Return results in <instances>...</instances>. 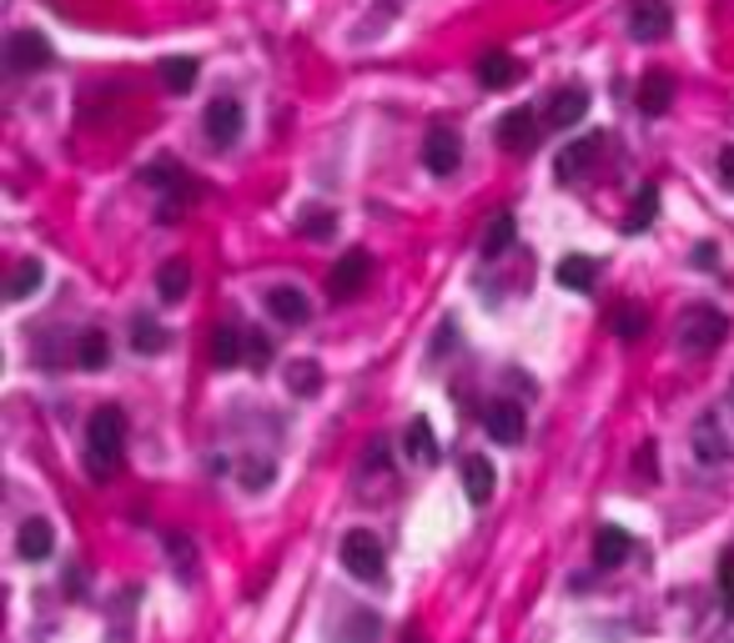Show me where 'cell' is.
<instances>
[{
	"instance_id": "1",
	"label": "cell",
	"mask_w": 734,
	"mask_h": 643,
	"mask_svg": "<svg viewBox=\"0 0 734 643\" xmlns=\"http://www.w3.org/2000/svg\"><path fill=\"white\" fill-rule=\"evenodd\" d=\"M121 447H126V417L121 407H96L86 423V468L96 483H106L121 468Z\"/></svg>"
},
{
	"instance_id": "2",
	"label": "cell",
	"mask_w": 734,
	"mask_h": 643,
	"mask_svg": "<svg viewBox=\"0 0 734 643\" xmlns=\"http://www.w3.org/2000/svg\"><path fill=\"white\" fill-rule=\"evenodd\" d=\"M690 443H694V458L700 463H730L734 458V393L724 397V403H714L710 413L694 423Z\"/></svg>"
},
{
	"instance_id": "3",
	"label": "cell",
	"mask_w": 734,
	"mask_h": 643,
	"mask_svg": "<svg viewBox=\"0 0 734 643\" xmlns=\"http://www.w3.org/2000/svg\"><path fill=\"white\" fill-rule=\"evenodd\" d=\"M724 332H730V322H724V312H714V307H684L680 322H674V342H680V352H690V357H710V352L724 342Z\"/></svg>"
},
{
	"instance_id": "4",
	"label": "cell",
	"mask_w": 734,
	"mask_h": 643,
	"mask_svg": "<svg viewBox=\"0 0 734 643\" xmlns=\"http://www.w3.org/2000/svg\"><path fill=\"white\" fill-rule=\"evenodd\" d=\"M342 568H348L352 578H362V583H383L387 563H383V543H378L373 533H348L342 538Z\"/></svg>"
},
{
	"instance_id": "5",
	"label": "cell",
	"mask_w": 734,
	"mask_h": 643,
	"mask_svg": "<svg viewBox=\"0 0 734 643\" xmlns=\"http://www.w3.org/2000/svg\"><path fill=\"white\" fill-rule=\"evenodd\" d=\"M674 31V11H669V0H634L629 6V35L644 45L664 41V35Z\"/></svg>"
},
{
	"instance_id": "6",
	"label": "cell",
	"mask_w": 734,
	"mask_h": 643,
	"mask_svg": "<svg viewBox=\"0 0 734 643\" xmlns=\"http://www.w3.org/2000/svg\"><path fill=\"white\" fill-rule=\"evenodd\" d=\"M6 61H11V71H21V76L45 71L51 66V41H45L41 31H15L11 41H6Z\"/></svg>"
},
{
	"instance_id": "7",
	"label": "cell",
	"mask_w": 734,
	"mask_h": 643,
	"mask_svg": "<svg viewBox=\"0 0 734 643\" xmlns=\"http://www.w3.org/2000/svg\"><path fill=\"white\" fill-rule=\"evenodd\" d=\"M458 162H463L458 132H453V126H433V132H427V142H423V166L433 176H453V172H458Z\"/></svg>"
},
{
	"instance_id": "8",
	"label": "cell",
	"mask_w": 734,
	"mask_h": 643,
	"mask_svg": "<svg viewBox=\"0 0 734 643\" xmlns=\"http://www.w3.org/2000/svg\"><path fill=\"white\" fill-rule=\"evenodd\" d=\"M373 277V257L368 251H348L338 267H332V277H328V292L338 297V302H352V297L362 292V282Z\"/></svg>"
},
{
	"instance_id": "9",
	"label": "cell",
	"mask_w": 734,
	"mask_h": 643,
	"mask_svg": "<svg viewBox=\"0 0 734 643\" xmlns=\"http://www.w3.org/2000/svg\"><path fill=\"white\" fill-rule=\"evenodd\" d=\"M498 142H504V152H514V156H528L538 146V116L528 106H518V111H508L504 121H498Z\"/></svg>"
},
{
	"instance_id": "10",
	"label": "cell",
	"mask_w": 734,
	"mask_h": 643,
	"mask_svg": "<svg viewBox=\"0 0 734 643\" xmlns=\"http://www.w3.org/2000/svg\"><path fill=\"white\" fill-rule=\"evenodd\" d=\"M483 427H488L494 443H524L528 417H524V407H518V403H488V407H483Z\"/></svg>"
},
{
	"instance_id": "11",
	"label": "cell",
	"mask_w": 734,
	"mask_h": 643,
	"mask_svg": "<svg viewBox=\"0 0 734 643\" xmlns=\"http://www.w3.org/2000/svg\"><path fill=\"white\" fill-rule=\"evenodd\" d=\"M207 136H211V146H231L241 136V101L237 96H217L207 106Z\"/></svg>"
},
{
	"instance_id": "12",
	"label": "cell",
	"mask_w": 734,
	"mask_h": 643,
	"mask_svg": "<svg viewBox=\"0 0 734 643\" xmlns=\"http://www.w3.org/2000/svg\"><path fill=\"white\" fill-rule=\"evenodd\" d=\"M478 86L483 91H504V86H514L518 81V61L508 51H488V55H478Z\"/></svg>"
},
{
	"instance_id": "13",
	"label": "cell",
	"mask_w": 734,
	"mask_h": 643,
	"mask_svg": "<svg viewBox=\"0 0 734 643\" xmlns=\"http://www.w3.org/2000/svg\"><path fill=\"white\" fill-rule=\"evenodd\" d=\"M494 488H498V473H494V463L488 458H478V453H473V458H463V492H468V502H488L494 498Z\"/></svg>"
},
{
	"instance_id": "14",
	"label": "cell",
	"mask_w": 734,
	"mask_h": 643,
	"mask_svg": "<svg viewBox=\"0 0 734 643\" xmlns=\"http://www.w3.org/2000/svg\"><path fill=\"white\" fill-rule=\"evenodd\" d=\"M669 106H674V76H669V71H649V76L639 81V111H644V116H664Z\"/></svg>"
},
{
	"instance_id": "15",
	"label": "cell",
	"mask_w": 734,
	"mask_h": 643,
	"mask_svg": "<svg viewBox=\"0 0 734 643\" xmlns=\"http://www.w3.org/2000/svg\"><path fill=\"white\" fill-rule=\"evenodd\" d=\"M267 312H272L277 322H287V328H302V322L312 317V307L297 287H272V292H267Z\"/></svg>"
},
{
	"instance_id": "16",
	"label": "cell",
	"mask_w": 734,
	"mask_h": 643,
	"mask_svg": "<svg viewBox=\"0 0 734 643\" xmlns=\"http://www.w3.org/2000/svg\"><path fill=\"white\" fill-rule=\"evenodd\" d=\"M593 152H599V136H579V142H569L559 152V162H554V172H559V182H579L583 172H589Z\"/></svg>"
},
{
	"instance_id": "17",
	"label": "cell",
	"mask_w": 734,
	"mask_h": 643,
	"mask_svg": "<svg viewBox=\"0 0 734 643\" xmlns=\"http://www.w3.org/2000/svg\"><path fill=\"white\" fill-rule=\"evenodd\" d=\"M51 548H55L51 523H45V518H25V523H21V538H15V553L31 558V563H41V558H51Z\"/></svg>"
},
{
	"instance_id": "18",
	"label": "cell",
	"mask_w": 734,
	"mask_h": 643,
	"mask_svg": "<svg viewBox=\"0 0 734 643\" xmlns=\"http://www.w3.org/2000/svg\"><path fill=\"white\" fill-rule=\"evenodd\" d=\"M583 111H589V91H583V86H564L559 96L548 101V121H554L559 132H564V126H579Z\"/></svg>"
},
{
	"instance_id": "19",
	"label": "cell",
	"mask_w": 734,
	"mask_h": 643,
	"mask_svg": "<svg viewBox=\"0 0 734 643\" xmlns=\"http://www.w3.org/2000/svg\"><path fill=\"white\" fill-rule=\"evenodd\" d=\"M403 453L417 463V468H433V463H438V443H433V427H427V417H413V423H407Z\"/></svg>"
},
{
	"instance_id": "20",
	"label": "cell",
	"mask_w": 734,
	"mask_h": 643,
	"mask_svg": "<svg viewBox=\"0 0 734 643\" xmlns=\"http://www.w3.org/2000/svg\"><path fill=\"white\" fill-rule=\"evenodd\" d=\"M629 533L624 528H599V538H593V563L599 568H619L629 558Z\"/></svg>"
},
{
	"instance_id": "21",
	"label": "cell",
	"mask_w": 734,
	"mask_h": 643,
	"mask_svg": "<svg viewBox=\"0 0 734 643\" xmlns=\"http://www.w3.org/2000/svg\"><path fill=\"white\" fill-rule=\"evenodd\" d=\"M156 292H162V302H182V297L192 292V267L182 262V257L162 262V272H156Z\"/></svg>"
},
{
	"instance_id": "22",
	"label": "cell",
	"mask_w": 734,
	"mask_h": 643,
	"mask_svg": "<svg viewBox=\"0 0 734 643\" xmlns=\"http://www.w3.org/2000/svg\"><path fill=\"white\" fill-rule=\"evenodd\" d=\"M554 277H559V287H569V292H589L599 267H593V257H564V262L554 267Z\"/></svg>"
},
{
	"instance_id": "23",
	"label": "cell",
	"mask_w": 734,
	"mask_h": 643,
	"mask_svg": "<svg viewBox=\"0 0 734 643\" xmlns=\"http://www.w3.org/2000/svg\"><path fill=\"white\" fill-rule=\"evenodd\" d=\"M241 352H247V332H237V328L211 332V362H217V367H237Z\"/></svg>"
},
{
	"instance_id": "24",
	"label": "cell",
	"mask_w": 734,
	"mask_h": 643,
	"mask_svg": "<svg viewBox=\"0 0 734 643\" xmlns=\"http://www.w3.org/2000/svg\"><path fill=\"white\" fill-rule=\"evenodd\" d=\"M192 81H197V61H192V55H172V61H162V86L172 91V96H187Z\"/></svg>"
},
{
	"instance_id": "25",
	"label": "cell",
	"mask_w": 734,
	"mask_h": 643,
	"mask_svg": "<svg viewBox=\"0 0 734 643\" xmlns=\"http://www.w3.org/2000/svg\"><path fill=\"white\" fill-rule=\"evenodd\" d=\"M378 633H383V619L362 609V613H352L348 629H338L332 639H338V643H378Z\"/></svg>"
},
{
	"instance_id": "26",
	"label": "cell",
	"mask_w": 734,
	"mask_h": 643,
	"mask_svg": "<svg viewBox=\"0 0 734 643\" xmlns=\"http://www.w3.org/2000/svg\"><path fill=\"white\" fill-rule=\"evenodd\" d=\"M297 231H302L308 241H328L332 231H338V211H332V207H308V211H302V221H297Z\"/></svg>"
},
{
	"instance_id": "27",
	"label": "cell",
	"mask_w": 734,
	"mask_h": 643,
	"mask_svg": "<svg viewBox=\"0 0 734 643\" xmlns=\"http://www.w3.org/2000/svg\"><path fill=\"white\" fill-rule=\"evenodd\" d=\"M287 387H292L297 397H312L322 387V367H318V362H308V357L287 362Z\"/></svg>"
},
{
	"instance_id": "28",
	"label": "cell",
	"mask_w": 734,
	"mask_h": 643,
	"mask_svg": "<svg viewBox=\"0 0 734 643\" xmlns=\"http://www.w3.org/2000/svg\"><path fill=\"white\" fill-rule=\"evenodd\" d=\"M508 247H514V217L498 211V217L488 221V231H483V257H504Z\"/></svg>"
},
{
	"instance_id": "29",
	"label": "cell",
	"mask_w": 734,
	"mask_h": 643,
	"mask_svg": "<svg viewBox=\"0 0 734 643\" xmlns=\"http://www.w3.org/2000/svg\"><path fill=\"white\" fill-rule=\"evenodd\" d=\"M41 282H45L41 262H21V267L11 272V282H6V297H11V302H25V297H31Z\"/></svg>"
},
{
	"instance_id": "30",
	"label": "cell",
	"mask_w": 734,
	"mask_h": 643,
	"mask_svg": "<svg viewBox=\"0 0 734 643\" xmlns=\"http://www.w3.org/2000/svg\"><path fill=\"white\" fill-rule=\"evenodd\" d=\"M132 348L142 352V357H156V352L166 348V332L156 328L152 317H136V322H132Z\"/></svg>"
},
{
	"instance_id": "31",
	"label": "cell",
	"mask_w": 734,
	"mask_h": 643,
	"mask_svg": "<svg viewBox=\"0 0 734 643\" xmlns=\"http://www.w3.org/2000/svg\"><path fill=\"white\" fill-rule=\"evenodd\" d=\"M106 357H111V348H106V332H81V342H76V362L81 367H106Z\"/></svg>"
},
{
	"instance_id": "32",
	"label": "cell",
	"mask_w": 734,
	"mask_h": 643,
	"mask_svg": "<svg viewBox=\"0 0 734 643\" xmlns=\"http://www.w3.org/2000/svg\"><path fill=\"white\" fill-rule=\"evenodd\" d=\"M654 211H659V191L644 186V191L634 197V207H629V217H624V231H644L649 221H654Z\"/></svg>"
},
{
	"instance_id": "33",
	"label": "cell",
	"mask_w": 734,
	"mask_h": 643,
	"mask_svg": "<svg viewBox=\"0 0 734 643\" xmlns=\"http://www.w3.org/2000/svg\"><path fill=\"white\" fill-rule=\"evenodd\" d=\"M644 328H649V317H644V307H619V312H614V332H619V338H624V342H634V338H644Z\"/></svg>"
},
{
	"instance_id": "34",
	"label": "cell",
	"mask_w": 734,
	"mask_h": 643,
	"mask_svg": "<svg viewBox=\"0 0 734 643\" xmlns=\"http://www.w3.org/2000/svg\"><path fill=\"white\" fill-rule=\"evenodd\" d=\"M237 478H241V488H252V492H262L267 483H272V458H241V468H237Z\"/></svg>"
},
{
	"instance_id": "35",
	"label": "cell",
	"mask_w": 734,
	"mask_h": 643,
	"mask_svg": "<svg viewBox=\"0 0 734 643\" xmlns=\"http://www.w3.org/2000/svg\"><path fill=\"white\" fill-rule=\"evenodd\" d=\"M720 609L724 619H734V548L720 558Z\"/></svg>"
},
{
	"instance_id": "36",
	"label": "cell",
	"mask_w": 734,
	"mask_h": 643,
	"mask_svg": "<svg viewBox=\"0 0 734 643\" xmlns=\"http://www.w3.org/2000/svg\"><path fill=\"white\" fill-rule=\"evenodd\" d=\"M241 357H247V367L262 372L267 362H272V342H267L262 332H247V352H241Z\"/></svg>"
},
{
	"instance_id": "37",
	"label": "cell",
	"mask_w": 734,
	"mask_h": 643,
	"mask_svg": "<svg viewBox=\"0 0 734 643\" xmlns=\"http://www.w3.org/2000/svg\"><path fill=\"white\" fill-rule=\"evenodd\" d=\"M166 543H172L176 573H182V578H192V543H187V538H182V533H172V538H166Z\"/></svg>"
},
{
	"instance_id": "38",
	"label": "cell",
	"mask_w": 734,
	"mask_h": 643,
	"mask_svg": "<svg viewBox=\"0 0 734 643\" xmlns=\"http://www.w3.org/2000/svg\"><path fill=\"white\" fill-rule=\"evenodd\" d=\"M720 182L734 191V146H724V152H720Z\"/></svg>"
},
{
	"instance_id": "39",
	"label": "cell",
	"mask_w": 734,
	"mask_h": 643,
	"mask_svg": "<svg viewBox=\"0 0 734 643\" xmlns=\"http://www.w3.org/2000/svg\"><path fill=\"white\" fill-rule=\"evenodd\" d=\"M714 643H734V619H730V629H724V633H720V639H714Z\"/></svg>"
}]
</instances>
